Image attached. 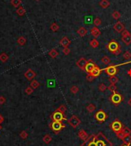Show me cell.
<instances>
[{
  "mask_svg": "<svg viewBox=\"0 0 131 146\" xmlns=\"http://www.w3.org/2000/svg\"><path fill=\"white\" fill-rule=\"evenodd\" d=\"M94 140L95 141L96 146H111L112 144L108 141V139L105 137L102 133H99L98 135H93Z\"/></svg>",
  "mask_w": 131,
  "mask_h": 146,
  "instance_id": "6da1fadb",
  "label": "cell"
},
{
  "mask_svg": "<svg viewBox=\"0 0 131 146\" xmlns=\"http://www.w3.org/2000/svg\"><path fill=\"white\" fill-rule=\"evenodd\" d=\"M49 126L51 129H52L54 133H56V134H58L59 132L61 131L62 129L65 127V126L61 122H57V121H53L52 122H51Z\"/></svg>",
  "mask_w": 131,
  "mask_h": 146,
  "instance_id": "7a4b0ae2",
  "label": "cell"
},
{
  "mask_svg": "<svg viewBox=\"0 0 131 146\" xmlns=\"http://www.w3.org/2000/svg\"><path fill=\"white\" fill-rule=\"evenodd\" d=\"M107 48L110 52L114 54L115 52H117L118 51V50L120 49V46L119 44H118L117 41L113 40L108 43V44L107 45Z\"/></svg>",
  "mask_w": 131,
  "mask_h": 146,
  "instance_id": "3957f363",
  "label": "cell"
},
{
  "mask_svg": "<svg viewBox=\"0 0 131 146\" xmlns=\"http://www.w3.org/2000/svg\"><path fill=\"white\" fill-rule=\"evenodd\" d=\"M51 118L53 121H57V122H62L63 120H67V119L65 117V114L57 110L51 116Z\"/></svg>",
  "mask_w": 131,
  "mask_h": 146,
  "instance_id": "277c9868",
  "label": "cell"
},
{
  "mask_svg": "<svg viewBox=\"0 0 131 146\" xmlns=\"http://www.w3.org/2000/svg\"><path fill=\"white\" fill-rule=\"evenodd\" d=\"M111 100L115 106H118L123 101V97H122V96L120 93L115 92V93H113L112 96L111 97Z\"/></svg>",
  "mask_w": 131,
  "mask_h": 146,
  "instance_id": "5b68a950",
  "label": "cell"
},
{
  "mask_svg": "<svg viewBox=\"0 0 131 146\" xmlns=\"http://www.w3.org/2000/svg\"><path fill=\"white\" fill-rule=\"evenodd\" d=\"M119 65H111L107 67V68H105L104 70L107 75H109L110 77L111 76H115V75L117 73L118 70H117V67Z\"/></svg>",
  "mask_w": 131,
  "mask_h": 146,
  "instance_id": "8992f818",
  "label": "cell"
},
{
  "mask_svg": "<svg viewBox=\"0 0 131 146\" xmlns=\"http://www.w3.org/2000/svg\"><path fill=\"white\" fill-rule=\"evenodd\" d=\"M111 128L112 130L115 133L120 132L122 131V128H123V125L120 122L119 120H115L114 122H113L111 125Z\"/></svg>",
  "mask_w": 131,
  "mask_h": 146,
  "instance_id": "52a82bcc",
  "label": "cell"
},
{
  "mask_svg": "<svg viewBox=\"0 0 131 146\" xmlns=\"http://www.w3.org/2000/svg\"><path fill=\"white\" fill-rule=\"evenodd\" d=\"M67 122H68V124L71 127H73L74 128H76L80 124H81V120H80V119L78 117V116H72L68 120H67Z\"/></svg>",
  "mask_w": 131,
  "mask_h": 146,
  "instance_id": "ba28073f",
  "label": "cell"
},
{
  "mask_svg": "<svg viewBox=\"0 0 131 146\" xmlns=\"http://www.w3.org/2000/svg\"><path fill=\"white\" fill-rule=\"evenodd\" d=\"M107 114L105 113V112H104L103 110H99L96 112L95 114V119L98 121V122H104L105 120L107 119Z\"/></svg>",
  "mask_w": 131,
  "mask_h": 146,
  "instance_id": "9c48e42d",
  "label": "cell"
},
{
  "mask_svg": "<svg viewBox=\"0 0 131 146\" xmlns=\"http://www.w3.org/2000/svg\"><path fill=\"white\" fill-rule=\"evenodd\" d=\"M24 76L28 80H32V79L35 77L36 73L32 69H28L26 71H25V73H24Z\"/></svg>",
  "mask_w": 131,
  "mask_h": 146,
  "instance_id": "30bf717a",
  "label": "cell"
},
{
  "mask_svg": "<svg viewBox=\"0 0 131 146\" xmlns=\"http://www.w3.org/2000/svg\"><path fill=\"white\" fill-rule=\"evenodd\" d=\"M87 63H88V61L86 59V58L81 57V58H80V59L77 61L76 64H77V66L80 69L84 70V67H85V66H86V64Z\"/></svg>",
  "mask_w": 131,
  "mask_h": 146,
  "instance_id": "8fae6325",
  "label": "cell"
},
{
  "mask_svg": "<svg viewBox=\"0 0 131 146\" xmlns=\"http://www.w3.org/2000/svg\"><path fill=\"white\" fill-rule=\"evenodd\" d=\"M113 29L118 33H121L123 31L124 29H125V27H124V24L122 23L121 22H117L114 25H113Z\"/></svg>",
  "mask_w": 131,
  "mask_h": 146,
  "instance_id": "7c38bea8",
  "label": "cell"
},
{
  "mask_svg": "<svg viewBox=\"0 0 131 146\" xmlns=\"http://www.w3.org/2000/svg\"><path fill=\"white\" fill-rule=\"evenodd\" d=\"M91 35L94 37V38H98V37L101 35V31L100 29L98 28V27H93L91 28Z\"/></svg>",
  "mask_w": 131,
  "mask_h": 146,
  "instance_id": "4fadbf2b",
  "label": "cell"
},
{
  "mask_svg": "<svg viewBox=\"0 0 131 146\" xmlns=\"http://www.w3.org/2000/svg\"><path fill=\"white\" fill-rule=\"evenodd\" d=\"M95 67H96L95 64H94L91 61H88V63L86 64L85 67H84V70H86V72H87L88 73H90L92 70L94 69Z\"/></svg>",
  "mask_w": 131,
  "mask_h": 146,
  "instance_id": "5bb4252c",
  "label": "cell"
},
{
  "mask_svg": "<svg viewBox=\"0 0 131 146\" xmlns=\"http://www.w3.org/2000/svg\"><path fill=\"white\" fill-rule=\"evenodd\" d=\"M59 43H60V44L63 48H67L69 46V44H71V41L67 38V37H64L61 39L60 41H59Z\"/></svg>",
  "mask_w": 131,
  "mask_h": 146,
  "instance_id": "9a60e30c",
  "label": "cell"
},
{
  "mask_svg": "<svg viewBox=\"0 0 131 146\" xmlns=\"http://www.w3.org/2000/svg\"><path fill=\"white\" fill-rule=\"evenodd\" d=\"M78 136H79L80 139H81V140H83V141L87 140V138H88L87 133L85 131H84V130H83V129H81V130L78 132Z\"/></svg>",
  "mask_w": 131,
  "mask_h": 146,
  "instance_id": "2e32d148",
  "label": "cell"
},
{
  "mask_svg": "<svg viewBox=\"0 0 131 146\" xmlns=\"http://www.w3.org/2000/svg\"><path fill=\"white\" fill-rule=\"evenodd\" d=\"M100 72H101V70L98 67V66H96L95 67H94V69L89 74H91V76H93V77L95 78V77H97L99 76V75L100 74Z\"/></svg>",
  "mask_w": 131,
  "mask_h": 146,
  "instance_id": "e0dca14e",
  "label": "cell"
},
{
  "mask_svg": "<svg viewBox=\"0 0 131 146\" xmlns=\"http://www.w3.org/2000/svg\"><path fill=\"white\" fill-rule=\"evenodd\" d=\"M121 41H123V43H124L125 45H130L131 44V35L125 37H122Z\"/></svg>",
  "mask_w": 131,
  "mask_h": 146,
  "instance_id": "ac0fdd59",
  "label": "cell"
},
{
  "mask_svg": "<svg viewBox=\"0 0 131 146\" xmlns=\"http://www.w3.org/2000/svg\"><path fill=\"white\" fill-rule=\"evenodd\" d=\"M77 33H78V34L80 36H81V37H84V36L87 35V29L84 28V27H81V28H79L78 29Z\"/></svg>",
  "mask_w": 131,
  "mask_h": 146,
  "instance_id": "d6986e66",
  "label": "cell"
},
{
  "mask_svg": "<svg viewBox=\"0 0 131 146\" xmlns=\"http://www.w3.org/2000/svg\"><path fill=\"white\" fill-rule=\"evenodd\" d=\"M111 3L108 1V0H101L99 2V6L102 8V9H107V7L110 6Z\"/></svg>",
  "mask_w": 131,
  "mask_h": 146,
  "instance_id": "ffe728a7",
  "label": "cell"
},
{
  "mask_svg": "<svg viewBox=\"0 0 131 146\" xmlns=\"http://www.w3.org/2000/svg\"><path fill=\"white\" fill-rule=\"evenodd\" d=\"M26 38L23 36H20L18 39H17V43H18L19 45L20 46H24L25 44H26Z\"/></svg>",
  "mask_w": 131,
  "mask_h": 146,
  "instance_id": "44dd1931",
  "label": "cell"
},
{
  "mask_svg": "<svg viewBox=\"0 0 131 146\" xmlns=\"http://www.w3.org/2000/svg\"><path fill=\"white\" fill-rule=\"evenodd\" d=\"M8 58H9V57H8L7 54L4 53V52L0 54V61H2V63H6V62L8 60Z\"/></svg>",
  "mask_w": 131,
  "mask_h": 146,
  "instance_id": "7402d4cb",
  "label": "cell"
},
{
  "mask_svg": "<svg viewBox=\"0 0 131 146\" xmlns=\"http://www.w3.org/2000/svg\"><path fill=\"white\" fill-rule=\"evenodd\" d=\"M48 55L52 58H56L58 55V52L56 49H52L48 52Z\"/></svg>",
  "mask_w": 131,
  "mask_h": 146,
  "instance_id": "603a6c76",
  "label": "cell"
},
{
  "mask_svg": "<svg viewBox=\"0 0 131 146\" xmlns=\"http://www.w3.org/2000/svg\"><path fill=\"white\" fill-rule=\"evenodd\" d=\"M39 86H40V83L38 82L36 80H32V82L30 83V86L32 87V89H34V90H36L37 88H39Z\"/></svg>",
  "mask_w": 131,
  "mask_h": 146,
  "instance_id": "cb8c5ba5",
  "label": "cell"
},
{
  "mask_svg": "<svg viewBox=\"0 0 131 146\" xmlns=\"http://www.w3.org/2000/svg\"><path fill=\"white\" fill-rule=\"evenodd\" d=\"M16 13L19 16H23L25 14V10L24 9V8L22 6H19L16 10Z\"/></svg>",
  "mask_w": 131,
  "mask_h": 146,
  "instance_id": "d4e9b609",
  "label": "cell"
},
{
  "mask_svg": "<svg viewBox=\"0 0 131 146\" xmlns=\"http://www.w3.org/2000/svg\"><path fill=\"white\" fill-rule=\"evenodd\" d=\"M42 140H43V141L45 143V144H47V145H48L49 143H51V141H52V138L49 135H44V137H43V139H42Z\"/></svg>",
  "mask_w": 131,
  "mask_h": 146,
  "instance_id": "484cf974",
  "label": "cell"
},
{
  "mask_svg": "<svg viewBox=\"0 0 131 146\" xmlns=\"http://www.w3.org/2000/svg\"><path fill=\"white\" fill-rule=\"evenodd\" d=\"M90 45L93 48H98L99 46V42L96 38H94V39L90 41Z\"/></svg>",
  "mask_w": 131,
  "mask_h": 146,
  "instance_id": "4316f807",
  "label": "cell"
},
{
  "mask_svg": "<svg viewBox=\"0 0 131 146\" xmlns=\"http://www.w3.org/2000/svg\"><path fill=\"white\" fill-rule=\"evenodd\" d=\"M101 61H102V63L105 65H108L111 64V59L107 57V56H104L101 58Z\"/></svg>",
  "mask_w": 131,
  "mask_h": 146,
  "instance_id": "83f0119b",
  "label": "cell"
},
{
  "mask_svg": "<svg viewBox=\"0 0 131 146\" xmlns=\"http://www.w3.org/2000/svg\"><path fill=\"white\" fill-rule=\"evenodd\" d=\"M21 3H22V0H12L11 1V4L12 6L15 7V8H17V7H19V6L21 5Z\"/></svg>",
  "mask_w": 131,
  "mask_h": 146,
  "instance_id": "f1b7e54d",
  "label": "cell"
},
{
  "mask_svg": "<svg viewBox=\"0 0 131 146\" xmlns=\"http://www.w3.org/2000/svg\"><path fill=\"white\" fill-rule=\"evenodd\" d=\"M122 141H123L124 144H125V145H130L131 144V135H130L125 136V138Z\"/></svg>",
  "mask_w": 131,
  "mask_h": 146,
  "instance_id": "f546056e",
  "label": "cell"
},
{
  "mask_svg": "<svg viewBox=\"0 0 131 146\" xmlns=\"http://www.w3.org/2000/svg\"><path fill=\"white\" fill-rule=\"evenodd\" d=\"M50 28H51V30H52V31L55 32V31H57L58 29H59V25H58L57 23L54 22V23H52V24H51Z\"/></svg>",
  "mask_w": 131,
  "mask_h": 146,
  "instance_id": "4dcf8cb0",
  "label": "cell"
},
{
  "mask_svg": "<svg viewBox=\"0 0 131 146\" xmlns=\"http://www.w3.org/2000/svg\"><path fill=\"white\" fill-rule=\"evenodd\" d=\"M122 132H124V134L126 136V135H131V129L129 128L128 127H123L122 128Z\"/></svg>",
  "mask_w": 131,
  "mask_h": 146,
  "instance_id": "1f68e13d",
  "label": "cell"
},
{
  "mask_svg": "<svg viewBox=\"0 0 131 146\" xmlns=\"http://www.w3.org/2000/svg\"><path fill=\"white\" fill-rule=\"evenodd\" d=\"M109 81L111 83V84H115L118 81H119V79H118L116 76H111L109 77Z\"/></svg>",
  "mask_w": 131,
  "mask_h": 146,
  "instance_id": "d6a6232c",
  "label": "cell"
},
{
  "mask_svg": "<svg viewBox=\"0 0 131 146\" xmlns=\"http://www.w3.org/2000/svg\"><path fill=\"white\" fill-rule=\"evenodd\" d=\"M96 110V106L93 103H90L89 105L87 106V110L89 112H93Z\"/></svg>",
  "mask_w": 131,
  "mask_h": 146,
  "instance_id": "836d02e7",
  "label": "cell"
},
{
  "mask_svg": "<svg viewBox=\"0 0 131 146\" xmlns=\"http://www.w3.org/2000/svg\"><path fill=\"white\" fill-rule=\"evenodd\" d=\"M120 16H121V15H120V13L118 11H114L112 13V17L114 18V19H116V20L119 19L120 18Z\"/></svg>",
  "mask_w": 131,
  "mask_h": 146,
  "instance_id": "e575fe53",
  "label": "cell"
},
{
  "mask_svg": "<svg viewBox=\"0 0 131 146\" xmlns=\"http://www.w3.org/2000/svg\"><path fill=\"white\" fill-rule=\"evenodd\" d=\"M19 135H20V137L22 138V139H26L27 138H28V134L27 133L26 131H22V132H20Z\"/></svg>",
  "mask_w": 131,
  "mask_h": 146,
  "instance_id": "d590c367",
  "label": "cell"
},
{
  "mask_svg": "<svg viewBox=\"0 0 131 146\" xmlns=\"http://www.w3.org/2000/svg\"><path fill=\"white\" fill-rule=\"evenodd\" d=\"M107 89L111 92H112V93H115L117 90V86L115 84H111L107 87Z\"/></svg>",
  "mask_w": 131,
  "mask_h": 146,
  "instance_id": "8d00e7d4",
  "label": "cell"
},
{
  "mask_svg": "<svg viewBox=\"0 0 131 146\" xmlns=\"http://www.w3.org/2000/svg\"><path fill=\"white\" fill-rule=\"evenodd\" d=\"M70 90H71V92L72 93L76 94V93H77L79 91V88H78L77 86H74H74H72L71 87Z\"/></svg>",
  "mask_w": 131,
  "mask_h": 146,
  "instance_id": "74e56055",
  "label": "cell"
},
{
  "mask_svg": "<svg viewBox=\"0 0 131 146\" xmlns=\"http://www.w3.org/2000/svg\"><path fill=\"white\" fill-rule=\"evenodd\" d=\"M33 90H34V89H32L31 86H28V87L25 88V93H26L27 95H31L33 93Z\"/></svg>",
  "mask_w": 131,
  "mask_h": 146,
  "instance_id": "f35d334b",
  "label": "cell"
},
{
  "mask_svg": "<svg viewBox=\"0 0 131 146\" xmlns=\"http://www.w3.org/2000/svg\"><path fill=\"white\" fill-rule=\"evenodd\" d=\"M57 110L60 111L61 112H62V113L65 114V112L66 110H67V108H66V106H65V105H61V106H59L58 109H57Z\"/></svg>",
  "mask_w": 131,
  "mask_h": 146,
  "instance_id": "ab89813d",
  "label": "cell"
},
{
  "mask_svg": "<svg viewBox=\"0 0 131 146\" xmlns=\"http://www.w3.org/2000/svg\"><path fill=\"white\" fill-rule=\"evenodd\" d=\"M98 89L100 92H104L107 90V86L105 85L104 83H100V84L98 86Z\"/></svg>",
  "mask_w": 131,
  "mask_h": 146,
  "instance_id": "60d3db41",
  "label": "cell"
},
{
  "mask_svg": "<svg viewBox=\"0 0 131 146\" xmlns=\"http://www.w3.org/2000/svg\"><path fill=\"white\" fill-rule=\"evenodd\" d=\"M101 23H102V22H101V20H100V18H96L94 19V25H95L96 27H98V26L100 25Z\"/></svg>",
  "mask_w": 131,
  "mask_h": 146,
  "instance_id": "b9f144b4",
  "label": "cell"
},
{
  "mask_svg": "<svg viewBox=\"0 0 131 146\" xmlns=\"http://www.w3.org/2000/svg\"><path fill=\"white\" fill-rule=\"evenodd\" d=\"M124 58L126 60H129L131 58V53L130 51H125V53L124 54V55H123Z\"/></svg>",
  "mask_w": 131,
  "mask_h": 146,
  "instance_id": "7bdbcfd3",
  "label": "cell"
},
{
  "mask_svg": "<svg viewBox=\"0 0 131 146\" xmlns=\"http://www.w3.org/2000/svg\"><path fill=\"white\" fill-rule=\"evenodd\" d=\"M116 135H117V138H119L120 139H121V140H123L124 138H125V135L124 134V132H117V133H116Z\"/></svg>",
  "mask_w": 131,
  "mask_h": 146,
  "instance_id": "ee69618b",
  "label": "cell"
},
{
  "mask_svg": "<svg viewBox=\"0 0 131 146\" xmlns=\"http://www.w3.org/2000/svg\"><path fill=\"white\" fill-rule=\"evenodd\" d=\"M63 53H64V55H68L69 54H70V52H71V50H70V48H68V47L67 48H63Z\"/></svg>",
  "mask_w": 131,
  "mask_h": 146,
  "instance_id": "f6af8a7d",
  "label": "cell"
},
{
  "mask_svg": "<svg viewBox=\"0 0 131 146\" xmlns=\"http://www.w3.org/2000/svg\"><path fill=\"white\" fill-rule=\"evenodd\" d=\"M121 35H122V37H125V36L130 35H131V34L129 32V31H127V30H126V29H124V30L121 32Z\"/></svg>",
  "mask_w": 131,
  "mask_h": 146,
  "instance_id": "bcb514c9",
  "label": "cell"
},
{
  "mask_svg": "<svg viewBox=\"0 0 131 146\" xmlns=\"http://www.w3.org/2000/svg\"><path fill=\"white\" fill-rule=\"evenodd\" d=\"M6 97H4V96H1V97H0V105H3V104L6 103Z\"/></svg>",
  "mask_w": 131,
  "mask_h": 146,
  "instance_id": "7dc6e473",
  "label": "cell"
},
{
  "mask_svg": "<svg viewBox=\"0 0 131 146\" xmlns=\"http://www.w3.org/2000/svg\"><path fill=\"white\" fill-rule=\"evenodd\" d=\"M86 79H87V81H89V82H91V81H93V80H94V77H93V76H91V74H88L87 76L86 77Z\"/></svg>",
  "mask_w": 131,
  "mask_h": 146,
  "instance_id": "c3c4849f",
  "label": "cell"
},
{
  "mask_svg": "<svg viewBox=\"0 0 131 146\" xmlns=\"http://www.w3.org/2000/svg\"><path fill=\"white\" fill-rule=\"evenodd\" d=\"M54 85H55V83H54V82L52 80H50L48 81V86L49 87H54Z\"/></svg>",
  "mask_w": 131,
  "mask_h": 146,
  "instance_id": "681fc988",
  "label": "cell"
},
{
  "mask_svg": "<svg viewBox=\"0 0 131 146\" xmlns=\"http://www.w3.org/2000/svg\"><path fill=\"white\" fill-rule=\"evenodd\" d=\"M120 53H121V50L120 49V50H118V51H117V52H115L114 54H113V55H116V56H117V55H119Z\"/></svg>",
  "mask_w": 131,
  "mask_h": 146,
  "instance_id": "f907efd6",
  "label": "cell"
},
{
  "mask_svg": "<svg viewBox=\"0 0 131 146\" xmlns=\"http://www.w3.org/2000/svg\"><path fill=\"white\" fill-rule=\"evenodd\" d=\"M3 121H4V118H3V116L0 114V124H1L2 122H3Z\"/></svg>",
  "mask_w": 131,
  "mask_h": 146,
  "instance_id": "816d5d0a",
  "label": "cell"
},
{
  "mask_svg": "<svg viewBox=\"0 0 131 146\" xmlns=\"http://www.w3.org/2000/svg\"><path fill=\"white\" fill-rule=\"evenodd\" d=\"M127 103H128V105H129V106L131 107V98H130V99H129V100H128Z\"/></svg>",
  "mask_w": 131,
  "mask_h": 146,
  "instance_id": "f5cc1de1",
  "label": "cell"
},
{
  "mask_svg": "<svg viewBox=\"0 0 131 146\" xmlns=\"http://www.w3.org/2000/svg\"><path fill=\"white\" fill-rule=\"evenodd\" d=\"M121 146H130V145H125V144H124L123 145H121Z\"/></svg>",
  "mask_w": 131,
  "mask_h": 146,
  "instance_id": "db71d44e",
  "label": "cell"
},
{
  "mask_svg": "<svg viewBox=\"0 0 131 146\" xmlns=\"http://www.w3.org/2000/svg\"><path fill=\"white\" fill-rule=\"evenodd\" d=\"M128 73H129V75H130V76H131V70H130V71H129Z\"/></svg>",
  "mask_w": 131,
  "mask_h": 146,
  "instance_id": "11a10c76",
  "label": "cell"
},
{
  "mask_svg": "<svg viewBox=\"0 0 131 146\" xmlns=\"http://www.w3.org/2000/svg\"><path fill=\"white\" fill-rule=\"evenodd\" d=\"M1 128H2V127H1V126H0V130H1Z\"/></svg>",
  "mask_w": 131,
  "mask_h": 146,
  "instance_id": "9f6ffc18",
  "label": "cell"
},
{
  "mask_svg": "<svg viewBox=\"0 0 131 146\" xmlns=\"http://www.w3.org/2000/svg\"><path fill=\"white\" fill-rule=\"evenodd\" d=\"M36 1H40V0H36Z\"/></svg>",
  "mask_w": 131,
  "mask_h": 146,
  "instance_id": "6f0895ef",
  "label": "cell"
}]
</instances>
